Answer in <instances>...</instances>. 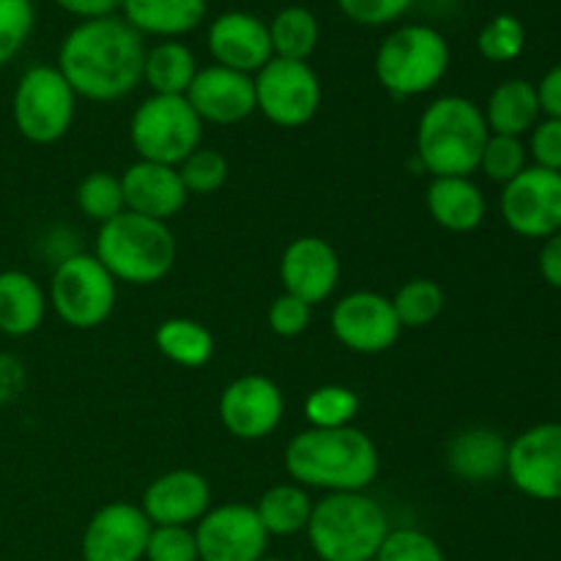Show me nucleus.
<instances>
[{
  "mask_svg": "<svg viewBox=\"0 0 561 561\" xmlns=\"http://www.w3.org/2000/svg\"><path fill=\"white\" fill-rule=\"evenodd\" d=\"M121 190H124L126 211L159 219V222H170L190 201L179 168L146 162V159H137L124 170Z\"/></svg>",
  "mask_w": 561,
  "mask_h": 561,
  "instance_id": "nucleus-21",
  "label": "nucleus"
},
{
  "mask_svg": "<svg viewBox=\"0 0 561 561\" xmlns=\"http://www.w3.org/2000/svg\"><path fill=\"white\" fill-rule=\"evenodd\" d=\"M449 60V42L436 27H394L376 49V80L398 99L422 96L447 77Z\"/></svg>",
  "mask_w": 561,
  "mask_h": 561,
  "instance_id": "nucleus-6",
  "label": "nucleus"
},
{
  "mask_svg": "<svg viewBox=\"0 0 561 561\" xmlns=\"http://www.w3.org/2000/svg\"><path fill=\"white\" fill-rule=\"evenodd\" d=\"M285 471L301 488L365 493L381 471V458L373 438L359 427H307L285 447Z\"/></svg>",
  "mask_w": 561,
  "mask_h": 561,
  "instance_id": "nucleus-2",
  "label": "nucleus"
},
{
  "mask_svg": "<svg viewBox=\"0 0 561 561\" xmlns=\"http://www.w3.org/2000/svg\"><path fill=\"white\" fill-rule=\"evenodd\" d=\"M507 449L502 433L491 427H469L460 431L447 447V466L458 480L469 485H485L507 471Z\"/></svg>",
  "mask_w": 561,
  "mask_h": 561,
  "instance_id": "nucleus-23",
  "label": "nucleus"
},
{
  "mask_svg": "<svg viewBox=\"0 0 561 561\" xmlns=\"http://www.w3.org/2000/svg\"><path fill=\"white\" fill-rule=\"evenodd\" d=\"M93 255L113 274L115 283L157 285L173 272L179 247L168 222L121 211L110 222L99 225Z\"/></svg>",
  "mask_w": 561,
  "mask_h": 561,
  "instance_id": "nucleus-4",
  "label": "nucleus"
},
{
  "mask_svg": "<svg viewBox=\"0 0 561 561\" xmlns=\"http://www.w3.org/2000/svg\"><path fill=\"white\" fill-rule=\"evenodd\" d=\"M482 115L491 135L524 137L535 129L542 115L537 88L529 80H504L493 88Z\"/></svg>",
  "mask_w": 561,
  "mask_h": 561,
  "instance_id": "nucleus-26",
  "label": "nucleus"
},
{
  "mask_svg": "<svg viewBox=\"0 0 561 561\" xmlns=\"http://www.w3.org/2000/svg\"><path fill=\"white\" fill-rule=\"evenodd\" d=\"M351 22L365 27H383L411 11L416 0H334Z\"/></svg>",
  "mask_w": 561,
  "mask_h": 561,
  "instance_id": "nucleus-40",
  "label": "nucleus"
},
{
  "mask_svg": "<svg viewBox=\"0 0 561 561\" xmlns=\"http://www.w3.org/2000/svg\"><path fill=\"white\" fill-rule=\"evenodd\" d=\"M47 301L66 327L96 329L113 316L118 283L96 261V255L75 252L55 266Z\"/></svg>",
  "mask_w": 561,
  "mask_h": 561,
  "instance_id": "nucleus-9",
  "label": "nucleus"
},
{
  "mask_svg": "<svg viewBox=\"0 0 561 561\" xmlns=\"http://www.w3.org/2000/svg\"><path fill=\"white\" fill-rule=\"evenodd\" d=\"M197 69L201 66H197L192 47H186L179 38H168V42H159L151 49H146L142 82L159 96H184L195 80Z\"/></svg>",
  "mask_w": 561,
  "mask_h": 561,
  "instance_id": "nucleus-27",
  "label": "nucleus"
},
{
  "mask_svg": "<svg viewBox=\"0 0 561 561\" xmlns=\"http://www.w3.org/2000/svg\"><path fill=\"white\" fill-rule=\"evenodd\" d=\"M146 38L124 16H102L71 27L58 49V71L77 99L118 102L142 82Z\"/></svg>",
  "mask_w": 561,
  "mask_h": 561,
  "instance_id": "nucleus-1",
  "label": "nucleus"
},
{
  "mask_svg": "<svg viewBox=\"0 0 561 561\" xmlns=\"http://www.w3.org/2000/svg\"><path fill=\"white\" fill-rule=\"evenodd\" d=\"M526 164V146L520 137H507V135H491L488 137L485 148H482L480 168L496 184H510L513 179H518Z\"/></svg>",
  "mask_w": 561,
  "mask_h": 561,
  "instance_id": "nucleus-36",
  "label": "nucleus"
},
{
  "mask_svg": "<svg viewBox=\"0 0 561 561\" xmlns=\"http://www.w3.org/2000/svg\"><path fill=\"white\" fill-rule=\"evenodd\" d=\"M373 561H444V551L420 529H389Z\"/></svg>",
  "mask_w": 561,
  "mask_h": 561,
  "instance_id": "nucleus-38",
  "label": "nucleus"
},
{
  "mask_svg": "<svg viewBox=\"0 0 561 561\" xmlns=\"http://www.w3.org/2000/svg\"><path fill=\"white\" fill-rule=\"evenodd\" d=\"M151 520L137 504L110 502L93 513L82 531V561H140L146 559Z\"/></svg>",
  "mask_w": 561,
  "mask_h": 561,
  "instance_id": "nucleus-16",
  "label": "nucleus"
},
{
  "mask_svg": "<svg viewBox=\"0 0 561 561\" xmlns=\"http://www.w3.org/2000/svg\"><path fill=\"white\" fill-rule=\"evenodd\" d=\"M488 131L482 107L466 96H438L422 110L416 124V157L438 175H471L480 168Z\"/></svg>",
  "mask_w": 561,
  "mask_h": 561,
  "instance_id": "nucleus-3",
  "label": "nucleus"
},
{
  "mask_svg": "<svg viewBox=\"0 0 561 561\" xmlns=\"http://www.w3.org/2000/svg\"><path fill=\"white\" fill-rule=\"evenodd\" d=\"M359 394L343 383H323L305 398V420L318 431L351 427L359 414Z\"/></svg>",
  "mask_w": 561,
  "mask_h": 561,
  "instance_id": "nucleus-32",
  "label": "nucleus"
},
{
  "mask_svg": "<svg viewBox=\"0 0 561 561\" xmlns=\"http://www.w3.org/2000/svg\"><path fill=\"white\" fill-rule=\"evenodd\" d=\"M305 531L321 561H373L389 535V518L367 493H327L312 504Z\"/></svg>",
  "mask_w": 561,
  "mask_h": 561,
  "instance_id": "nucleus-5",
  "label": "nucleus"
},
{
  "mask_svg": "<svg viewBox=\"0 0 561 561\" xmlns=\"http://www.w3.org/2000/svg\"><path fill=\"white\" fill-rule=\"evenodd\" d=\"M148 561H201L190 526H153L146 546Z\"/></svg>",
  "mask_w": 561,
  "mask_h": 561,
  "instance_id": "nucleus-39",
  "label": "nucleus"
},
{
  "mask_svg": "<svg viewBox=\"0 0 561 561\" xmlns=\"http://www.w3.org/2000/svg\"><path fill=\"white\" fill-rule=\"evenodd\" d=\"M274 58L310 60L321 42V22L305 5H285L268 22Z\"/></svg>",
  "mask_w": 561,
  "mask_h": 561,
  "instance_id": "nucleus-30",
  "label": "nucleus"
},
{
  "mask_svg": "<svg viewBox=\"0 0 561 561\" xmlns=\"http://www.w3.org/2000/svg\"><path fill=\"white\" fill-rule=\"evenodd\" d=\"M504 474L524 496L561 502V422H542L515 436Z\"/></svg>",
  "mask_w": 561,
  "mask_h": 561,
  "instance_id": "nucleus-12",
  "label": "nucleus"
},
{
  "mask_svg": "<svg viewBox=\"0 0 561 561\" xmlns=\"http://www.w3.org/2000/svg\"><path fill=\"white\" fill-rule=\"evenodd\" d=\"M255 513L268 537H294L310 524L312 499L307 488L296 482H279L257 499Z\"/></svg>",
  "mask_w": 561,
  "mask_h": 561,
  "instance_id": "nucleus-28",
  "label": "nucleus"
},
{
  "mask_svg": "<svg viewBox=\"0 0 561 561\" xmlns=\"http://www.w3.org/2000/svg\"><path fill=\"white\" fill-rule=\"evenodd\" d=\"M228 173V159H225V153L214 151V148H197L195 153H190L179 164V175L190 195H214L225 186Z\"/></svg>",
  "mask_w": 561,
  "mask_h": 561,
  "instance_id": "nucleus-35",
  "label": "nucleus"
},
{
  "mask_svg": "<svg viewBox=\"0 0 561 561\" xmlns=\"http://www.w3.org/2000/svg\"><path fill=\"white\" fill-rule=\"evenodd\" d=\"M447 296L436 279L414 277L398 288L392 296V307L398 312V321L403 329H425L444 312Z\"/></svg>",
  "mask_w": 561,
  "mask_h": 561,
  "instance_id": "nucleus-31",
  "label": "nucleus"
},
{
  "mask_svg": "<svg viewBox=\"0 0 561 561\" xmlns=\"http://www.w3.org/2000/svg\"><path fill=\"white\" fill-rule=\"evenodd\" d=\"M334 340L354 354H383L400 340L398 312L392 299L376 290H354L332 307L329 316Z\"/></svg>",
  "mask_w": 561,
  "mask_h": 561,
  "instance_id": "nucleus-11",
  "label": "nucleus"
},
{
  "mask_svg": "<svg viewBox=\"0 0 561 561\" xmlns=\"http://www.w3.org/2000/svg\"><path fill=\"white\" fill-rule=\"evenodd\" d=\"M36 25L33 0H0V66L11 64Z\"/></svg>",
  "mask_w": 561,
  "mask_h": 561,
  "instance_id": "nucleus-37",
  "label": "nucleus"
},
{
  "mask_svg": "<svg viewBox=\"0 0 561 561\" xmlns=\"http://www.w3.org/2000/svg\"><path fill=\"white\" fill-rule=\"evenodd\" d=\"M257 110L279 129L310 124L323 102V85L307 60L272 58L255 75Z\"/></svg>",
  "mask_w": 561,
  "mask_h": 561,
  "instance_id": "nucleus-10",
  "label": "nucleus"
},
{
  "mask_svg": "<svg viewBox=\"0 0 561 561\" xmlns=\"http://www.w3.org/2000/svg\"><path fill=\"white\" fill-rule=\"evenodd\" d=\"M427 214L449 233H471L485 222L488 201L471 175H438L425 192Z\"/></svg>",
  "mask_w": 561,
  "mask_h": 561,
  "instance_id": "nucleus-22",
  "label": "nucleus"
},
{
  "mask_svg": "<svg viewBox=\"0 0 561 561\" xmlns=\"http://www.w3.org/2000/svg\"><path fill=\"white\" fill-rule=\"evenodd\" d=\"M206 47L214 64L255 77L274 58L268 22L250 11H225L214 16L206 33Z\"/></svg>",
  "mask_w": 561,
  "mask_h": 561,
  "instance_id": "nucleus-18",
  "label": "nucleus"
},
{
  "mask_svg": "<svg viewBox=\"0 0 561 561\" xmlns=\"http://www.w3.org/2000/svg\"><path fill=\"white\" fill-rule=\"evenodd\" d=\"M208 14V0H121V16L142 38H181L197 31Z\"/></svg>",
  "mask_w": 561,
  "mask_h": 561,
  "instance_id": "nucleus-24",
  "label": "nucleus"
},
{
  "mask_svg": "<svg viewBox=\"0 0 561 561\" xmlns=\"http://www.w3.org/2000/svg\"><path fill=\"white\" fill-rule=\"evenodd\" d=\"M47 294L27 272H0V332L9 337H27L47 316Z\"/></svg>",
  "mask_w": 561,
  "mask_h": 561,
  "instance_id": "nucleus-25",
  "label": "nucleus"
},
{
  "mask_svg": "<svg viewBox=\"0 0 561 561\" xmlns=\"http://www.w3.org/2000/svg\"><path fill=\"white\" fill-rule=\"evenodd\" d=\"M159 354L179 367H197L208 365L214 356V334L203 327L201 321L192 318H168L153 332Z\"/></svg>",
  "mask_w": 561,
  "mask_h": 561,
  "instance_id": "nucleus-29",
  "label": "nucleus"
},
{
  "mask_svg": "<svg viewBox=\"0 0 561 561\" xmlns=\"http://www.w3.org/2000/svg\"><path fill=\"white\" fill-rule=\"evenodd\" d=\"M540 274L551 288L561 290V230L548 236L540 252Z\"/></svg>",
  "mask_w": 561,
  "mask_h": 561,
  "instance_id": "nucleus-45",
  "label": "nucleus"
},
{
  "mask_svg": "<svg viewBox=\"0 0 561 561\" xmlns=\"http://www.w3.org/2000/svg\"><path fill=\"white\" fill-rule=\"evenodd\" d=\"M53 3L80 22L102 20V16H113L115 11H121V0H53Z\"/></svg>",
  "mask_w": 561,
  "mask_h": 561,
  "instance_id": "nucleus-43",
  "label": "nucleus"
},
{
  "mask_svg": "<svg viewBox=\"0 0 561 561\" xmlns=\"http://www.w3.org/2000/svg\"><path fill=\"white\" fill-rule=\"evenodd\" d=\"M201 561H261L266 557L268 531L250 504H219L195 524Z\"/></svg>",
  "mask_w": 561,
  "mask_h": 561,
  "instance_id": "nucleus-13",
  "label": "nucleus"
},
{
  "mask_svg": "<svg viewBox=\"0 0 561 561\" xmlns=\"http://www.w3.org/2000/svg\"><path fill=\"white\" fill-rule=\"evenodd\" d=\"M184 96L203 124L233 126L250 118L257 110L255 77L217 64L197 69Z\"/></svg>",
  "mask_w": 561,
  "mask_h": 561,
  "instance_id": "nucleus-17",
  "label": "nucleus"
},
{
  "mask_svg": "<svg viewBox=\"0 0 561 561\" xmlns=\"http://www.w3.org/2000/svg\"><path fill=\"white\" fill-rule=\"evenodd\" d=\"M535 88L537 99H540V113L561 121V64L548 69Z\"/></svg>",
  "mask_w": 561,
  "mask_h": 561,
  "instance_id": "nucleus-44",
  "label": "nucleus"
},
{
  "mask_svg": "<svg viewBox=\"0 0 561 561\" xmlns=\"http://www.w3.org/2000/svg\"><path fill=\"white\" fill-rule=\"evenodd\" d=\"M285 416V394L272 378L241 376L219 394V422L239 442H261L279 427Z\"/></svg>",
  "mask_w": 561,
  "mask_h": 561,
  "instance_id": "nucleus-15",
  "label": "nucleus"
},
{
  "mask_svg": "<svg viewBox=\"0 0 561 561\" xmlns=\"http://www.w3.org/2000/svg\"><path fill=\"white\" fill-rule=\"evenodd\" d=\"M75 201L77 208L96 225L110 222V219L118 217L121 211H126L121 175L107 173V170H93V173H88L85 179L77 184Z\"/></svg>",
  "mask_w": 561,
  "mask_h": 561,
  "instance_id": "nucleus-33",
  "label": "nucleus"
},
{
  "mask_svg": "<svg viewBox=\"0 0 561 561\" xmlns=\"http://www.w3.org/2000/svg\"><path fill=\"white\" fill-rule=\"evenodd\" d=\"M261 561H288V559H266V557H263Z\"/></svg>",
  "mask_w": 561,
  "mask_h": 561,
  "instance_id": "nucleus-46",
  "label": "nucleus"
},
{
  "mask_svg": "<svg viewBox=\"0 0 561 561\" xmlns=\"http://www.w3.org/2000/svg\"><path fill=\"white\" fill-rule=\"evenodd\" d=\"M77 113V93L58 66L38 64L22 71L11 99L16 131L36 146H49L69 135Z\"/></svg>",
  "mask_w": 561,
  "mask_h": 561,
  "instance_id": "nucleus-8",
  "label": "nucleus"
},
{
  "mask_svg": "<svg viewBox=\"0 0 561 561\" xmlns=\"http://www.w3.org/2000/svg\"><path fill=\"white\" fill-rule=\"evenodd\" d=\"M529 151H531V159H535V168L561 173V121L559 118L537 121V126L531 129Z\"/></svg>",
  "mask_w": 561,
  "mask_h": 561,
  "instance_id": "nucleus-42",
  "label": "nucleus"
},
{
  "mask_svg": "<svg viewBox=\"0 0 561 561\" xmlns=\"http://www.w3.org/2000/svg\"><path fill=\"white\" fill-rule=\"evenodd\" d=\"M140 510L151 526L197 524L211 510V485L201 471H164L146 488Z\"/></svg>",
  "mask_w": 561,
  "mask_h": 561,
  "instance_id": "nucleus-20",
  "label": "nucleus"
},
{
  "mask_svg": "<svg viewBox=\"0 0 561 561\" xmlns=\"http://www.w3.org/2000/svg\"><path fill=\"white\" fill-rule=\"evenodd\" d=\"M340 255L321 236H301L285 247L279 257V279L285 294L307 301L310 307L321 305L337 290Z\"/></svg>",
  "mask_w": 561,
  "mask_h": 561,
  "instance_id": "nucleus-19",
  "label": "nucleus"
},
{
  "mask_svg": "<svg viewBox=\"0 0 561 561\" xmlns=\"http://www.w3.org/2000/svg\"><path fill=\"white\" fill-rule=\"evenodd\" d=\"M129 140L137 157L146 162L179 168L190 153L201 148L203 121L197 118L186 96L151 93L131 113Z\"/></svg>",
  "mask_w": 561,
  "mask_h": 561,
  "instance_id": "nucleus-7",
  "label": "nucleus"
},
{
  "mask_svg": "<svg viewBox=\"0 0 561 561\" xmlns=\"http://www.w3.org/2000/svg\"><path fill=\"white\" fill-rule=\"evenodd\" d=\"M268 329H272L277 337H299V334L307 332L312 321V307L307 301L296 299L290 294H279L277 299L268 305Z\"/></svg>",
  "mask_w": 561,
  "mask_h": 561,
  "instance_id": "nucleus-41",
  "label": "nucleus"
},
{
  "mask_svg": "<svg viewBox=\"0 0 561 561\" xmlns=\"http://www.w3.org/2000/svg\"><path fill=\"white\" fill-rule=\"evenodd\" d=\"M502 217L513 233L524 239H548L561 230V173L526 168L504 184Z\"/></svg>",
  "mask_w": 561,
  "mask_h": 561,
  "instance_id": "nucleus-14",
  "label": "nucleus"
},
{
  "mask_svg": "<svg viewBox=\"0 0 561 561\" xmlns=\"http://www.w3.org/2000/svg\"><path fill=\"white\" fill-rule=\"evenodd\" d=\"M526 47V27L518 16L513 14H496L482 25L477 33V49L491 64H510V60L520 58Z\"/></svg>",
  "mask_w": 561,
  "mask_h": 561,
  "instance_id": "nucleus-34",
  "label": "nucleus"
}]
</instances>
